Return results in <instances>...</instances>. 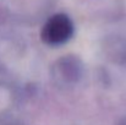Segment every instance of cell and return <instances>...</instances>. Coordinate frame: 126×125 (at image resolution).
<instances>
[{
    "instance_id": "cell-1",
    "label": "cell",
    "mask_w": 126,
    "mask_h": 125,
    "mask_svg": "<svg viewBox=\"0 0 126 125\" xmlns=\"http://www.w3.org/2000/svg\"><path fill=\"white\" fill-rule=\"evenodd\" d=\"M74 32V26L66 15H54L48 20L42 30V39L48 44H61Z\"/></svg>"
}]
</instances>
